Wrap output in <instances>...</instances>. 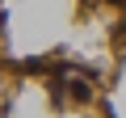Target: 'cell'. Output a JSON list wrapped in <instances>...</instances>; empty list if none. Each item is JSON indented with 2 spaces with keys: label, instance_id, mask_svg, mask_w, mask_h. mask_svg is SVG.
<instances>
[{
  "label": "cell",
  "instance_id": "obj_2",
  "mask_svg": "<svg viewBox=\"0 0 126 118\" xmlns=\"http://www.w3.org/2000/svg\"><path fill=\"white\" fill-rule=\"evenodd\" d=\"M109 118H113V114H109Z\"/></svg>",
  "mask_w": 126,
  "mask_h": 118
},
{
  "label": "cell",
  "instance_id": "obj_1",
  "mask_svg": "<svg viewBox=\"0 0 126 118\" xmlns=\"http://www.w3.org/2000/svg\"><path fill=\"white\" fill-rule=\"evenodd\" d=\"M0 25H4V13H0Z\"/></svg>",
  "mask_w": 126,
  "mask_h": 118
}]
</instances>
